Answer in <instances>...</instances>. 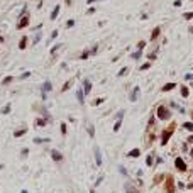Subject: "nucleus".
I'll use <instances>...</instances> for the list:
<instances>
[{
	"label": "nucleus",
	"mask_w": 193,
	"mask_h": 193,
	"mask_svg": "<svg viewBox=\"0 0 193 193\" xmlns=\"http://www.w3.org/2000/svg\"><path fill=\"white\" fill-rule=\"evenodd\" d=\"M173 132H175V124L170 125V127H168V131L163 132V141H161V144H163V146H164V144H168V139H170V136L173 134Z\"/></svg>",
	"instance_id": "f257e3e1"
},
{
	"label": "nucleus",
	"mask_w": 193,
	"mask_h": 193,
	"mask_svg": "<svg viewBox=\"0 0 193 193\" xmlns=\"http://www.w3.org/2000/svg\"><path fill=\"white\" fill-rule=\"evenodd\" d=\"M158 117H159V119H163V120H166L168 117H170L168 108H166V107H158Z\"/></svg>",
	"instance_id": "f03ea898"
},
{
	"label": "nucleus",
	"mask_w": 193,
	"mask_h": 193,
	"mask_svg": "<svg viewBox=\"0 0 193 193\" xmlns=\"http://www.w3.org/2000/svg\"><path fill=\"white\" fill-rule=\"evenodd\" d=\"M175 166H176L180 171H186V164H185V161H183L181 158H176V159H175Z\"/></svg>",
	"instance_id": "7ed1b4c3"
},
{
	"label": "nucleus",
	"mask_w": 193,
	"mask_h": 193,
	"mask_svg": "<svg viewBox=\"0 0 193 193\" xmlns=\"http://www.w3.org/2000/svg\"><path fill=\"white\" fill-rule=\"evenodd\" d=\"M29 20H31V19H29L27 15H22V17H20V22L17 24V29H24V27H27V26H29Z\"/></svg>",
	"instance_id": "20e7f679"
},
{
	"label": "nucleus",
	"mask_w": 193,
	"mask_h": 193,
	"mask_svg": "<svg viewBox=\"0 0 193 193\" xmlns=\"http://www.w3.org/2000/svg\"><path fill=\"white\" fill-rule=\"evenodd\" d=\"M93 151H95V161H96V164L102 166V153H100V149L95 146V148H93Z\"/></svg>",
	"instance_id": "39448f33"
},
{
	"label": "nucleus",
	"mask_w": 193,
	"mask_h": 193,
	"mask_svg": "<svg viewBox=\"0 0 193 193\" xmlns=\"http://www.w3.org/2000/svg\"><path fill=\"white\" fill-rule=\"evenodd\" d=\"M91 91V83H90V80H83V93H90Z\"/></svg>",
	"instance_id": "423d86ee"
},
{
	"label": "nucleus",
	"mask_w": 193,
	"mask_h": 193,
	"mask_svg": "<svg viewBox=\"0 0 193 193\" xmlns=\"http://www.w3.org/2000/svg\"><path fill=\"white\" fill-rule=\"evenodd\" d=\"M139 91H141V88H139V86H136V88H134V91L131 93V102H136V100H137V96H139Z\"/></svg>",
	"instance_id": "0eeeda50"
},
{
	"label": "nucleus",
	"mask_w": 193,
	"mask_h": 193,
	"mask_svg": "<svg viewBox=\"0 0 193 193\" xmlns=\"http://www.w3.org/2000/svg\"><path fill=\"white\" fill-rule=\"evenodd\" d=\"M51 156H53V159H54V161H61V159H63L61 153H59V151H56V149H53V151H51Z\"/></svg>",
	"instance_id": "6e6552de"
},
{
	"label": "nucleus",
	"mask_w": 193,
	"mask_h": 193,
	"mask_svg": "<svg viewBox=\"0 0 193 193\" xmlns=\"http://www.w3.org/2000/svg\"><path fill=\"white\" fill-rule=\"evenodd\" d=\"M26 46H27V36H22V39L19 42V49H26Z\"/></svg>",
	"instance_id": "1a4fd4ad"
},
{
	"label": "nucleus",
	"mask_w": 193,
	"mask_h": 193,
	"mask_svg": "<svg viewBox=\"0 0 193 193\" xmlns=\"http://www.w3.org/2000/svg\"><path fill=\"white\" fill-rule=\"evenodd\" d=\"M173 88H176V83H166V85L163 86V91H171Z\"/></svg>",
	"instance_id": "9d476101"
},
{
	"label": "nucleus",
	"mask_w": 193,
	"mask_h": 193,
	"mask_svg": "<svg viewBox=\"0 0 193 193\" xmlns=\"http://www.w3.org/2000/svg\"><path fill=\"white\" fill-rule=\"evenodd\" d=\"M76 98H78V102L81 103V105L85 103V98H83V90H78V91H76Z\"/></svg>",
	"instance_id": "9b49d317"
},
{
	"label": "nucleus",
	"mask_w": 193,
	"mask_h": 193,
	"mask_svg": "<svg viewBox=\"0 0 193 193\" xmlns=\"http://www.w3.org/2000/svg\"><path fill=\"white\" fill-rule=\"evenodd\" d=\"M159 34H161V27H156V29H154V31H153V34H151V39H158V36Z\"/></svg>",
	"instance_id": "f8f14e48"
},
{
	"label": "nucleus",
	"mask_w": 193,
	"mask_h": 193,
	"mask_svg": "<svg viewBox=\"0 0 193 193\" xmlns=\"http://www.w3.org/2000/svg\"><path fill=\"white\" fill-rule=\"evenodd\" d=\"M58 14H59V5H56V7H54V10L51 12V20H54V19L58 17Z\"/></svg>",
	"instance_id": "ddd939ff"
},
{
	"label": "nucleus",
	"mask_w": 193,
	"mask_h": 193,
	"mask_svg": "<svg viewBox=\"0 0 193 193\" xmlns=\"http://www.w3.org/2000/svg\"><path fill=\"white\" fill-rule=\"evenodd\" d=\"M139 154H141V151H139V149H132V151L127 154V156H129V158H137Z\"/></svg>",
	"instance_id": "4468645a"
},
{
	"label": "nucleus",
	"mask_w": 193,
	"mask_h": 193,
	"mask_svg": "<svg viewBox=\"0 0 193 193\" xmlns=\"http://www.w3.org/2000/svg\"><path fill=\"white\" fill-rule=\"evenodd\" d=\"M26 132H27V129H20V131H15V132H14V137H22Z\"/></svg>",
	"instance_id": "2eb2a0df"
},
{
	"label": "nucleus",
	"mask_w": 193,
	"mask_h": 193,
	"mask_svg": "<svg viewBox=\"0 0 193 193\" xmlns=\"http://www.w3.org/2000/svg\"><path fill=\"white\" fill-rule=\"evenodd\" d=\"M183 127H185L186 131L193 132V122H185V124H183Z\"/></svg>",
	"instance_id": "dca6fc26"
},
{
	"label": "nucleus",
	"mask_w": 193,
	"mask_h": 193,
	"mask_svg": "<svg viewBox=\"0 0 193 193\" xmlns=\"http://www.w3.org/2000/svg\"><path fill=\"white\" fill-rule=\"evenodd\" d=\"M42 91H51V81H46L42 85Z\"/></svg>",
	"instance_id": "f3484780"
},
{
	"label": "nucleus",
	"mask_w": 193,
	"mask_h": 193,
	"mask_svg": "<svg viewBox=\"0 0 193 193\" xmlns=\"http://www.w3.org/2000/svg\"><path fill=\"white\" fill-rule=\"evenodd\" d=\"M71 83H73V80H68V81H66L64 85H63V88H61V90H63V91H66V90L69 88V86H71Z\"/></svg>",
	"instance_id": "a211bd4d"
},
{
	"label": "nucleus",
	"mask_w": 193,
	"mask_h": 193,
	"mask_svg": "<svg viewBox=\"0 0 193 193\" xmlns=\"http://www.w3.org/2000/svg\"><path fill=\"white\" fill-rule=\"evenodd\" d=\"M188 95H190V90H188L186 86H183V88H181V96H185V98H186Z\"/></svg>",
	"instance_id": "6ab92c4d"
},
{
	"label": "nucleus",
	"mask_w": 193,
	"mask_h": 193,
	"mask_svg": "<svg viewBox=\"0 0 193 193\" xmlns=\"http://www.w3.org/2000/svg\"><path fill=\"white\" fill-rule=\"evenodd\" d=\"M12 80H14V76H7V78H4V80H2V85H9Z\"/></svg>",
	"instance_id": "aec40b11"
},
{
	"label": "nucleus",
	"mask_w": 193,
	"mask_h": 193,
	"mask_svg": "<svg viewBox=\"0 0 193 193\" xmlns=\"http://www.w3.org/2000/svg\"><path fill=\"white\" fill-rule=\"evenodd\" d=\"M36 125H39V127H44V125H46V120H44V119H37V120H36Z\"/></svg>",
	"instance_id": "412c9836"
},
{
	"label": "nucleus",
	"mask_w": 193,
	"mask_h": 193,
	"mask_svg": "<svg viewBox=\"0 0 193 193\" xmlns=\"http://www.w3.org/2000/svg\"><path fill=\"white\" fill-rule=\"evenodd\" d=\"M144 46H146V41H139V44H137V51H142Z\"/></svg>",
	"instance_id": "4be33fe9"
},
{
	"label": "nucleus",
	"mask_w": 193,
	"mask_h": 193,
	"mask_svg": "<svg viewBox=\"0 0 193 193\" xmlns=\"http://www.w3.org/2000/svg\"><path fill=\"white\" fill-rule=\"evenodd\" d=\"M127 71H129V68H127V66H124V68H122V69L119 71V76H124V75L127 73Z\"/></svg>",
	"instance_id": "5701e85b"
},
{
	"label": "nucleus",
	"mask_w": 193,
	"mask_h": 193,
	"mask_svg": "<svg viewBox=\"0 0 193 193\" xmlns=\"http://www.w3.org/2000/svg\"><path fill=\"white\" fill-rule=\"evenodd\" d=\"M183 17L186 19V20H190V19H193V12H186V14H185Z\"/></svg>",
	"instance_id": "b1692460"
},
{
	"label": "nucleus",
	"mask_w": 193,
	"mask_h": 193,
	"mask_svg": "<svg viewBox=\"0 0 193 193\" xmlns=\"http://www.w3.org/2000/svg\"><path fill=\"white\" fill-rule=\"evenodd\" d=\"M36 144H42V142H49V139H34Z\"/></svg>",
	"instance_id": "393cba45"
},
{
	"label": "nucleus",
	"mask_w": 193,
	"mask_h": 193,
	"mask_svg": "<svg viewBox=\"0 0 193 193\" xmlns=\"http://www.w3.org/2000/svg\"><path fill=\"white\" fill-rule=\"evenodd\" d=\"M9 112H10V105H7V107H4L2 108V114L5 115V114H9Z\"/></svg>",
	"instance_id": "a878e982"
},
{
	"label": "nucleus",
	"mask_w": 193,
	"mask_h": 193,
	"mask_svg": "<svg viewBox=\"0 0 193 193\" xmlns=\"http://www.w3.org/2000/svg\"><path fill=\"white\" fill-rule=\"evenodd\" d=\"M59 47H61V46H59V44H56V46H53V47H51V54H54V53H56L58 49H59Z\"/></svg>",
	"instance_id": "bb28decb"
},
{
	"label": "nucleus",
	"mask_w": 193,
	"mask_h": 193,
	"mask_svg": "<svg viewBox=\"0 0 193 193\" xmlns=\"http://www.w3.org/2000/svg\"><path fill=\"white\" fill-rule=\"evenodd\" d=\"M88 134H90L91 137L95 136V131H93V125H90V127H88Z\"/></svg>",
	"instance_id": "cd10ccee"
},
{
	"label": "nucleus",
	"mask_w": 193,
	"mask_h": 193,
	"mask_svg": "<svg viewBox=\"0 0 193 193\" xmlns=\"http://www.w3.org/2000/svg\"><path fill=\"white\" fill-rule=\"evenodd\" d=\"M39 39H41V32H39V34H37V36L34 37V41H32V44H37V42H39Z\"/></svg>",
	"instance_id": "c85d7f7f"
},
{
	"label": "nucleus",
	"mask_w": 193,
	"mask_h": 193,
	"mask_svg": "<svg viewBox=\"0 0 193 193\" xmlns=\"http://www.w3.org/2000/svg\"><path fill=\"white\" fill-rule=\"evenodd\" d=\"M31 76V71H26L24 75H20V80H24V78H29Z\"/></svg>",
	"instance_id": "c756f323"
},
{
	"label": "nucleus",
	"mask_w": 193,
	"mask_h": 193,
	"mask_svg": "<svg viewBox=\"0 0 193 193\" xmlns=\"http://www.w3.org/2000/svg\"><path fill=\"white\" fill-rule=\"evenodd\" d=\"M20 154H22V158H26V156L29 154V149H27V148H24V149H22V153H20Z\"/></svg>",
	"instance_id": "7c9ffc66"
},
{
	"label": "nucleus",
	"mask_w": 193,
	"mask_h": 193,
	"mask_svg": "<svg viewBox=\"0 0 193 193\" xmlns=\"http://www.w3.org/2000/svg\"><path fill=\"white\" fill-rule=\"evenodd\" d=\"M149 66H151V63H146V64H142V66H141V71H144V69H148Z\"/></svg>",
	"instance_id": "2f4dec72"
},
{
	"label": "nucleus",
	"mask_w": 193,
	"mask_h": 193,
	"mask_svg": "<svg viewBox=\"0 0 193 193\" xmlns=\"http://www.w3.org/2000/svg\"><path fill=\"white\" fill-rule=\"evenodd\" d=\"M132 58H134V59H139V58H141V51L134 53V54H132Z\"/></svg>",
	"instance_id": "473e14b6"
},
{
	"label": "nucleus",
	"mask_w": 193,
	"mask_h": 193,
	"mask_svg": "<svg viewBox=\"0 0 193 193\" xmlns=\"http://www.w3.org/2000/svg\"><path fill=\"white\" fill-rule=\"evenodd\" d=\"M61 134H63V136L66 134V124H61Z\"/></svg>",
	"instance_id": "72a5a7b5"
},
{
	"label": "nucleus",
	"mask_w": 193,
	"mask_h": 193,
	"mask_svg": "<svg viewBox=\"0 0 193 193\" xmlns=\"http://www.w3.org/2000/svg\"><path fill=\"white\" fill-rule=\"evenodd\" d=\"M102 102H103V98H96L95 102H93V105H100V103H102Z\"/></svg>",
	"instance_id": "f704fd0d"
},
{
	"label": "nucleus",
	"mask_w": 193,
	"mask_h": 193,
	"mask_svg": "<svg viewBox=\"0 0 193 193\" xmlns=\"http://www.w3.org/2000/svg\"><path fill=\"white\" fill-rule=\"evenodd\" d=\"M75 26V20L73 19H71V20H68V24H66V27H73Z\"/></svg>",
	"instance_id": "c9c22d12"
},
{
	"label": "nucleus",
	"mask_w": 193,
	"mask_h": 193,
	"mask_svg": "<svg viewBox=\"0 0 193 193\" xmlns=\"http://www.w3.org/2000/svg\"><path fill=\"white\" fill-rule=\"evenodd\" d=\"M58 37V31H53V34H51V39H56Z\"/></svg>",
	"instance_id": "e433bc0d"
},
{
	"label": "nucleus",
	"mask_w": 193,
	"mask_h": 193,
	"mask_svg": "<svg viewBox=\"0 0 193 193\" xmlns=\"http://www.w3.org/2000/svg\"><path fill=\"white\" fill-rule=\"evenodd\" d=\"M88 54H90V53H88V51H85L83 54H81V59H86V58H88Z\"/></svg>",
	"instance_id": "4c0bfd02"
},
{
	"label": "nucleus",
	"mask_w": 193,
	"mask_h": 193,
	"mask_svg": "<svg viewBox=\"0 0 193 193\" xmlns=\"http://www.w3.org/2000/svg\"><path fill=\"white\" fill-rule=\"evenodd\" d=\"M185 80H193V75H185Z\"/></svg>",
	"instance_id": "58836bf2"
},
{
	"label": "nucleus",
	"mask_w": 193,
	"mask_h": 193,
	"mask_svg": "<svg viewBox=\"0 0 193 193\" xmlns=\"http://www.w3.org/2000/svg\"><path fill=\"white\" fill-rule=\"evenodd\" d=\"M93 2H95V0H88V4H93Z\"/></svg>",
	"instance_id": "ea45409f"
},
{
	"label": "nucleus",
	"mask_w": 193,
	"mask_h": 193,
	"mask_svg": "<svg viewBox=\"0 0 193 193\" xmlns=\"http://www.w3.org/2000/svg\"><path fill=\"white\" fill-rule=\"evenodd\" d=\"M190 32H191V34H193V27H190Z\"/></svg>",
	"instance_id": "a19ab883"
},
{
	"label": "nucleus",
	"mask_w": 193,
	"mask_h": 193,
	"mask_svg": "<svg viewBox=\"0 0 193 193\" xmlns=\"http://www.w3.org/2000/svg\"><path fill=\"white\" fill-rule=\"evenodd\" d=\"M191 158H193V149H191Z\"/></svg>",
	"instance_id": "79ce46f5"
},
{
	"label": "nucleus",
	"mask_w": 193,
	"mask_h": 193,
	"mask_svg": "<svg viewBox=\"0 0 193 193\" xmlns=\"http://www.w3.org/2000/svg\"><path fill=\"white\" fill-rule=\"evenodd\" d=\"M2 168H4V166H2V164H0V170H2Z\"/></svg>",
	"instance_id": "37998d69"
},
{
	"label": "nucleus",
	"mask_w": 193,
	"mask_h": 193,
	"mask_svg": "<svg viewBox=\"0 0 193 193\" xmlns=\"http://www.w3.org/2000/svg\"><path fill=\"white\" fill-rule=\"evenodd\" d=\"M190 188H193V185H191V186H190Z\"/></svg>",
	"instance_id": "c03bdc74"
},
{
	"label": "nucleus",
	"mask_w": 193,
	"mask_h": 193,
	"mask_svg": "<svg viewBox=\"0 0 193 193\" xmlns=\"http://www.w3.org/2000/svg\"><path fill=\"white\" fill-rule=\"evenodd\" d=\"M91 193H93V191H91Z\"/></svg>",
	"instance_id": "a18cd8bd"
}]
</instances>
